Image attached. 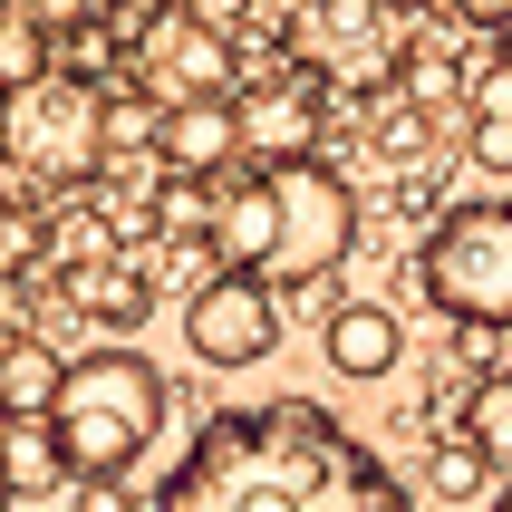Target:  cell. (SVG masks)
Here are the masks:
<instances>
[{
    "mask_svg": "<svg viewBox=\"0 0 512 512\" xmlns=\"http://www.w3.org/2000/svg\"><path fill=\"white\" fill-rule=\"evenodd\" d=\"M155 512H416L397 464L310 397L223 406L155 484Z\"/></svg>",
    "mask_w": 512,
    "mask_h": 512,
    "instance_id": "cell-1",
    "label": "cell"
},
{
    "mask_svg": "<svg viewBox=\"0 0 512 512\" xmlns=\"http://www.w3.org/2000/svg\"><path fill=\"white\" fill-rule=\"evenodd\" d=\"M49 416H58V445L78 464V484L87 474H136L165 435V368L145 348H87V358H68Z\"/></svg>",
    "mask_w": 512,
    "mask_h": 512,
    "instance_id": "cell-2",
    "label": "cell"
},
{
    "mask_svg": "<svg viewBox=\"0 0 512 512\" xmlns=\"http://www.w3.org/2000/svg\"><path fill=\"white\" fill-rule=\"evenodd\" d=\"M416 290L464 339H512V194L435 213L426 252H416Z\"/></svg>",
    "mask_w": 512,
    "mask_h": 512,
    "instance_id": "cell-3",
    "label": "cell"
},
{
    "mask_svg": "<svg viewBox=\"0 0 512 512\" xmlns=\"http://www.w3.org/2000/svg\"><path fill=\"white\" fill-rule=\"evenodd\" d=\"M0 155L39 184H68L87 194L97 174H107V87L78 78V68H39V78L0 87Z\"/></svg>",
    "mask_w": 512,
    "mask_h": 512,
    "instance_id": "cell-4",
    "label": "cell"
},
{
    "mask_svg": "<svg viewBox=\"0 0 512 512\" xmlns=\"http://www.w3.org/2000/svg\"><path fill=\"white\" fill-rule=\"evenodd\" d=\"M271 174V290H310L329 281L348 252H358V194L329 155H290V165H261Z\"/></svg>",
    "mask_w": 512,
    "mask_h": 512,
    "instance_id": "cell-5",
    "label": "cell"
},
{
    "mask_svg": "<svg viewBox=\"0 0 512 512\" xmlns=\"http://www.w3.org/2000/svg\"><path fill=\"white\" fill-rule=\"evenodd\" d=\"M290 58L319 87H397L406 20H397V0H300L290 10Z\"/></svg>",
    "mask_w": 512,
    "mask_h": 512,
    "instance_id": "cell-6",
    "label": "cell"
},
{
    "mask_svg": "<svg viewBox=\"0 0 512 512\" xmlns=\"http://www.w3.org/2000/svg\"><path fill=\"white\" fill-rule=\"evenodd\" d=\"M184 348L203 368H261L281 348V290L261 271H203L184 300Z\"/></svg>",
    "mask_w": 512,
    "mask_h": 512,
    "instance_id": "cell-7",
    "label": "cell"
},
{
    "mask_svg": "<svg viewBox=\"0 0 512 512\" xmlns=\"http://www.w3.org/2000/svg\"><path fill=\"white\" fill-rule=\"evenodd\" d=\"M126 68H136V87H165V97H232V39L213 20H194V10L136 20Z\"/></svg>",
    "mask_w": 512,
    "mask_h": 512,
    "instance_id": "cell-8",
    "label": "cell"
},
{
    "mask_svg": "<svg viewBox=\"0 0 512 512\" xmlns=\"http://www.w3.org/2000/svg\"><path fill=\"white\" fill-rule=\"evenodd\" d=\"M232 126H242V165L319 155V78H310V68H281V78L232 87Z\"/></svg>",
    "mask_w": 512,
    "mask_h": 512,
    "instance_id": "cell-9",
    "label": "cell"
},
{
    "mask_svg": "<svg viewBox=\"0 0 512 512\" xmlns=\"http://www.w3.org/2000/svg\"><path fill=\"white\" fill-rule=\"evenodd\" d=\"M155 165L165 174H232L242 165V126H232V97H165L155 116Z\"/></svg>",
    "mask_w": 512,
    "mask_h": 512,
    "instance_id": "cell-10",
    "label": "cell"
},
{
    "mask_svg": "<svg viewBox=\"0 0 512 512\" xmlns=\"http://www.w3.org/2000/svg\"><path fill=\"white\" fill-rule=\"evenodd\" d=\"M319 358L339 377H397V358H406V329H397V310L387 300H339V310L319 319Z\"/></svg>",
    "mask_w": 512,
    "mask_h": 512,
    "instance_id": "cell-11",
    "label": "cell"
},
{
    "mask_svg": "<svg viewBox=\"0 0 512 512\" xmlns=\"http://www.w3.org/2000/svg\"><path fill=\"white\" fill-rule=\"evenodd\" d=\"M68 300H78L97 329H145V310H155V271H145V252H97V261H68Z\"/></svg>",
    "mask_w": 512,
    "mask_h": 512,
    "instance_id": "cell-12",
    "label": "cell"
},
{
    "mask_svg": "<svg viewBox=\"0 0 512 512\" xmlns=\"http://www.w3.org/2000/svg\"><path fill=\"white\" fill-rule=\"evenodd\" d=\"M78 484V464L58 445V416H0V493L10 503H49Z\"/></svg>",
    "mask_w": 512,
    "mask_h": 512,
    "instance_id": "cell-13",
    "label": "cell"
},
{
    "mask_svg": "<svg viewBox=\"0 0 512 512\" xmlns=\"http://www.w3.org/2000/svg\"><path fill=\"white\" fill-rule=\"evenodd\" d=\"M58 377H68V358H58L39 329H10V339H0V406H10V416H49Z\"/></svg>",
    "mask_w": 512,
    "mask_h": 512,
    "instance_id": "cell-14",
    "label": "cell"
},
{
    "mask_svg": "<svg viewBox=\"0 0 512 512\" xmlns=\"http://www.w3.org/2000/svg\"><path fill=\"white\" fill-rule=\"evenodd\" d=\"M464 435L484 445L493 474H512V368H484V377H474V397H464Z\"/></svg>",
    "mask_w": 512,
    "mask_h": 512,
    "instance_id": "cell-15",
    "label": "cell"
},
{
    "mask_svg": "<svg viewBox=\"0 0 512 512\" xmlns=\"http://www.w3.org/2000/svg\"><path fill=\"white\" fill-rule=\"evenodd\" d=\"M426 484L445 493V503H474V493L493 484V464H484V445H474V435H435V455H426Z\"/></svg>",
    "mask_w": 512,
    "mask_h": 512,
    "instance_id": "cell-16",
    "label": "cell"
},
{
    "mask_svg": "<svg viewBox=\"0 0 512 512\" xmlns=\"http://www.w3.org/2000/svg\"><path fill=\"white\" fill-rule=\"evenodd\" d=\"M426 116H435V107H416V97L397 87V97H387V107L368 116V145H377V165H416V155H426Z\"/></svg>",
    "mask_w": 512,
    "mask_h": 512,
    "instance_id": "cell-17",
    "label": "cell"
},
{
    "mask_svg": "<svg viewBox=\"0 0 512 512\" xmlns=\"http://www.w3.org/2000/svg\"><path fill=\"white\" fill-rule=\"evenodd\" d=\"M203 223H213V184H203V174H165V184H155V232L203 242Z\"/></svg>",
    "mask_w": 512,
    "mask_h": 512,
    "instance_id": "cell-18",
    "label": "cell"
},
{
    "mask_svg": "<svg viewBox=\"0 0 512 512\" xmlns=\"http://www.w3.org/2000/svg\"><path fill=\"white\" fill-rule=\"evenodd\" d=\"M155 116L145 97H126V87H107V165H136V155H155Z\"/></svg>",
    "mask_w": 512,
    "mask_h": 512,
    "instance_id": "cell-19",
    "label": "cell"
},
{
    "mask_svg": "<svg viewBox=\"0 0 512 512\" xmlns=\"http://www.w3.org/2000/svg\"><path fill=\"white\" fill-rule=\"evenodd\" d=\"M49 29L29 20V10H0V87H20V78H39V68H49Z\"/></svg>",
    "mask_w": 512,
    "mask_h": 512,
    "instance_id": "cell-20",
    "label": "cell"
},
{
    "mask_svg": "<svg viewBox=\"0 0 512 512\" xmlns=\"http://www.w3.org/2000/svg\"><path fill=\"white\" fill-rule=\"evenodd\" d=\"M39 252H49V223H39V213H20V203H0V281L39 271Z\"/></svg>",
    "mask_w": 512,
    "mask_h": 512,
    "instance_id": "cell-21",
    "label": "cell"
},
{
    "mask_svg": "<svg viewBox=\"0 0 512 512\" xmlns=\"http://www.w3.org/2000/svg\"><path fill=\"white\" fill-rule=\"evenodd\" d=\"M464 155L484 174H512V107H474V126H464Z\"/></svg>",
    "mask_w": 512,
    "mask_h": 512,
    "instance_id": "cell-22",
    "label": "cell"
},
{
    "mask_svg": "<svg viewBox=\"0 0 512 512\" xmlns=\"http://www.w3.org/2000/svg\"><path fill=\"white\" fill-rule=\"evenodd\" d=\"M445 20H464V29H512V0H435Z\"/></svg>",
    "mask_w": 512,
    "mask_h": 512,
    "instance_id": "cell-23",
    "label": "cell"
},
{
    "mask_svg": "<svg viewBox=\"0 0 512 512\" xmlns=\"http://www.w3.org/2000/svg\"><path fill=\"white\" fill-rule=\"evenodd\" d=\"M29 20L39 29H68V20H97V10H107V0H20Z\"/></svg>",
    "mask_w": 512,
    "mask_h": 512,
    "instance_id": "cell-24",
    "label": "cell"
},
{
    "mask_svg": "<svg viewBox=\"0 0 512 512\" xmlns=\"http://www.w3.org/2000/svg\"><path fill=\"white\" fill-rule=\"evenodd\" d=\"M493 512H512V474H503V493H493Z\"/></svg>",
    "mask_w": 512,
    "mask_h": 512,
    "instance_id": "cell-25",
    "label": "cell"
},
{
    "mask_svg": "<svg viewBox=\"0 0 512 512\" xmlns=\"http://www.w3.org/2000/svg\"><path fill=\"white\" fill-rule=\"evenodd\" d=\"M493 39H503V58H512V29H493Z\"/></svg>",
    "mask_w": 512,
    "mask_h": 512,
    "instance_id": "cell-26",
    "label": "cell"
},
{
    "mask_svg": "<svg viewBox=\"0 0 512 512\" xmlns=\"http://www.w3.org/2000/svg\"><path fill=\"white\" fill-rule=\"evenodd\" d=\"M0 512H20V503H10V493H0Z\"/></svg>",
    "mask_w": 512,
    "mask_h": 512,
    "instance_id": "cell-27",
    "label": "cell"
},
{
    "mask_svg": "<svg viewBox=\"0 0 512 512\" xmlns=\"http://www.w3.org/2000/svg\"><path fill=\"white\" fill-rule=\"evenodd\" d=\"M0 416H10V406H0Z\"/></svg>",
    "mask_w": 512,
    "mask_h": 512,
    "instance_id": "cell-28",
    "label": "cell"
}]
</instances>
